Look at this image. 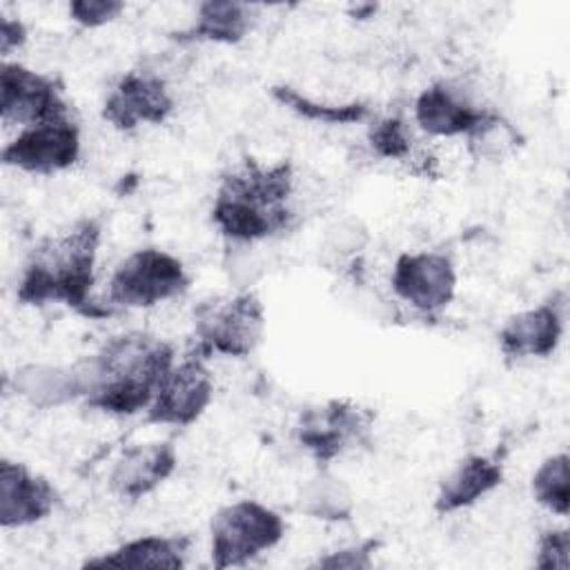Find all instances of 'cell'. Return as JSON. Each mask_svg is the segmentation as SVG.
Segmentation results:
<instances>
[{"instance_id":"6da1fadb","label":"cell","mask_w":570,"mask_h":570,"mask_svg":"<svg viewBox=\"0 0 570 570\" xmlns=\"http://www.w3.org/2000/svg\"><path fill=\"white\" fill-rule=\"evenodd\" d=\"M174 363L176 347L163 336L140 330L114 334L78 363L82 401L89 410L134 416L149 407Z\"/></svg>"},{"instance_id":"7a4b0ae2","label":"cell","mask_w":570,"mask_h":570,"mask_svg":"<svg viewBox=\"0 0 570 570\" xmlns=\"http://www.w3.org/2000/svg\"><path fill=\"white\" fill-rule=\"evenodd\" d=\"M102 243V218L85 216L67 229L45 236L29 252L16 298L22 305H65L82 316H107L94 301L96 261Z\"/></svg>"},{"instance_id":"3957f363","label":"cell","mask_w":570,"mask_h":570,"mask_svg":"<svg viewBox=\"0 0 570 570\" xmlns=\"http://www.w3.org/2000/svg\"><path fill=\"white\" fill-rule=\"evenodd\" d=\"M294 165L247 158L225 171L214 191L209 218L229 240L256 243L294 227Z\"/></svg>"},{"instance_id":"277c9868","label":"cell","mask_w":570,"mask_h":570,"mask_svg":"<svg viewBox=\"0 0 570 570\" xmlns=\"http://www.w3.org/2000/svg\"><path fill=\"white\" fill-rule=\"evenodd\" d=\"M267 327L265 305L254 292L212 296L194 309V347L205 356L245 358L263 343Z\"/></svg>"},{"instance_id":"5b68a950","label":"cell","mask_w":570,"mask_h":570,"mask_svg":"<svg viewBox=\"0 0 570 570\" xmlns=\"http://www.w3.org/2000/svg\"><path fill=\"white\" fill-rule=\"evenodd\" d=\"M285 532L287 523L274 508L254 499L227 503L209 521V561L214 568L245 566L276 548Z\"/></svg>"},{"instance_id":"8992f818","label":"cell","mask_w":570,"mask_h":570,"mask_svg":"<svg viewBox=\"0 0 570 570\" xmlns=\"http://www.w3.org/2000/svg\"><path fill=\"white\" fill-rule=\"evenodd\" d=\"M376 414L352 399H330L305 407L294 423V439L318 468L372 443Z\"/></svg>"},{"instance_id":"52a82bcc","label":"cell","mask_w":570,"mask_h":570,"mask_svg":"<svg viewBox=\"0 0 570 570\" xmlns=\"http://www.w3.org/2000/svg\"><path fill=\"white\" fill-rule=\"evenodd\" d=\"M191 285L183 261L160 247L127 254L109 276L107 301L114 307L149 309L183 296Z\"/></svg>"},{"instance_id":"ba28073f","label":"cell","mask_w":570,"mask_h":570,"mask_svg":"<svg viewBox=\"0 0 570 570\" xmlns=\"http://www.w3.org/2000/svg\"><path fill=\"white\" fill-rule=\"evenodd\" d=\"M82 140L80 127L69 114L29 125L2 147V165L33 176H51L76 165Z\"/></svg>"},{"instance_id":"9c48e42d","label":"cell","mask_w":570,"mask_h":570,"mask_svg":"<svg viewBox=\"0 0 570 570\" xmlns=\"http://www.w3.org/2000/svg\"><path fill=\"white\" fill-rule=\"evenodd\" d=\"M212 401L214 374L207 358L189 350L160 381L149 407L145 410V421L151 425L187 428L207 412Z\"/></svg>"},{"instance_id":"30bf717a","label":"cell","mask_w":570,"mask_h":570,"mask_svg":"<svg viewBox=\"0 0 570 570\" xmlns=\"http://www.w3.org/2000/svg\"><path fill=\"white\" fill-rule=\"evenodd\" d=\"M176 109V98L163 76L136 67L125 71L105 96L100 116L116 131H136L142 125H163Z\"/></svg>"},{"instance_id":"8fae6325","label":"cell","mask_w":570,"mask_h":570,"mask_svg":"<svg viewBox=\"0 0 570 570\" xmlns=\"http://www.w3.org/2000/svg\"><path fill=\"white\" fill-rule=\"evenodd\" d=\"M456 267L445 252L419 249L396 256L390 287L405 305L421 314L445 309L456 296Z\"/></svg>"},{"instance_id":"7c38bea8","label":"cell","mask_w":570,"mask_h":570,"mask_svg":"<svg viewBox=\"0 0 570 570\" xmlns=\"http://www.w3.org/2000/svg\"><path fill=\"white\" fill-rule=\"evenodd\" d=\"M69 114L58 80L22 62L4 60L0 69V118L18 129Z\"/></svg>"},{"instance_id":"4fadbf2b","label":"cell","mask_w":570,"mask_h":570,"mask_svg":"<svg viewBox=\"0 0 570 570\" xmlns=\"http://www.w3.org/2000/svg\"><path fill=\"white\" fill-rule=\"evenodd\" d=\"M566 292H554L543 303L514 312L499 330V350L508 361L548 358L566 330Z\"/></svg>"},{"instance_id":"5bb4252c","label":"cell","mask_w":570,"mask_h":570,"mask_svg":"<svg viewBox=\"0 0 570 570\" xmlns=\"http://www.w3.org/2000/svg\"><path fill=\"white\" fill-rule=\"evenodd\" d=\"M58 501V488L45 474L7 456L0 461V525L4 530L45 521Z\"/></svg>"},{"instance_id":"9a60e30c","label":"cell","mask_w":570,"mask_h":570,"mask_svg":"<svg viewBox=\"0 0 570 570\" xmlns=\"http://www.w3.org/2000/svg\"><path fill=\"white\" fill-rule=\"evenodd\" d=\"M178 468L174 441L136 443L120 452L109 470V490L122 501H140L156 492Z\"/></svg>"},{"instance_id":"2e32d148","label":"cell","mask_w":570,"mask_h":570,"mask_svg":"<svg viewBox=\"0 0 570 570\" xmlns=\"http://www.w3.org/2000/svg\"><path fill=\"white\" fill-rule=\"evenodd\" d=\"M503 459L499 454H465L441 479L432 508L436 514H454L472 508L503 483Z\"/></svg>"},{"instance_id":"e0dca14e","label":"cell","mask_w":570,"mask_h":570,"mask_svg":"<svg viewBox=\"0 0 570 570\" xmlns=\"http://www.w3.org/2000/svg\"><path fill=\"white\" fill-rule=\"evenodd\" d=\"M485 111L445 80L428 85L414 100V122L432 138L468 136Z\"/></svg>"},{"instance_id":"ac0fdd59","label":"cell","mask_w":570,"mask_h":570,"mask_svg":"<svg viewBox=\"0 0 570 570\" xmlns=\"http://www.w3.org/2000/svg\"><path fill=\"white\" fill-rule=\"evenodd\" d=\"M191 552L187 534H140L100 552L82 568H185Z\"/></svg>"},{"instance_id":"d6986e66","label":"cell","mask_w":570,"mask_h":570,"mask_svg":"<svg viewBox=\"0 0 570 570\" xmlns=\"http://www.w3.org/2000/svg\"><path fill=\"white\" fill-rule=\"evenodd\" d=\"M256 11L258 7L249 2H200L196 7L194 22L178 31L174 38L178 42L238 45L254 29L258 18Z\"/></svg>"},{"instance_id":"ffe728a7","label":"cell","mask_w":570,"mask_h":570,"mask_svg":"<svg viewBox=\"0 0 570 570\" xmlns=\"http://www.w3.org/2000/svg\"><path fill=\"white\" fill-rule=\"evenodd\" d=\"M16 392L36 407L62 405L82 399V376L78 363L73 367L24 365L16 372Z\"/></svg>"},{"instance_id":"44dd1931","label":"cell","mask_w":570,"mask_h":570,"mask_svg":"<svg viewBox=\"0 0 570 570\" xmlns=\"http://www.w3.org/2000/svg\"><path fill=\"white\" fill-rule=\"evenodd\" d=\"M269 96L287 107L289 111H294L296 116L305 118V120H314V122H325V125H354V122H363L370 116V105L363 100H350V102H318L305 94H301L298 89L289 87V85H274L269 89Z\"/></svg>"},{"instance_id":"7402d4cb","label":"cell","mask_w":570,"mask_h":570,"mask_svg":"<svg viewBox=\"0 0 570 570\" xmlns=\"http://www.w3.org/2000/svg\"><path fill=\"white\" fill-rule=\"evenodd\" d=\"M532 499L557 517H568L570 505V459L561 450L546 456L530 479Z\"/></svg>"},{"instance_id":"603a6c76","label":"cell","mask_w":570,"mask_h":570,"mask_svg":"<svg viewBox=\"0 0 570 570\" xmlns=\"http://www.w3.org/2000/svg\"><path fill=\"white\" fill-rule=\"evenodd\" d=\"M301 510L323 521H347L354 510L352 492L341 479L321 472L305 485L301 494Z\"/></svg>"},{"instance_id":"cb8c5ba5","label":"cell","mask_w":570,"mask_h":570,"mask_svg":"<svg viewBox=\"0 0 570 570\" xmlns=\"http://www.w3.org/2000/svg\"><path fill=\"white\" fill-rule=\"evenodd\" d=\"M468 151L474 158L483 160H499L505 154L514 149L519 142L517 129L497 111H485V116L479 120V125L465 136Z\"/></svg>"},{"instance_id":"d4e9b609","label":"cell","mask_w":570,"mask_h":570,"mask_svg":"<svg viewBox=\"0 0 570 570\" xmlns=\"http://www.w3.org/2000/svg\"><path fill=\"white\" fill-rule=\"evenodd\" d=\"M367 145L374 156L385 160H405L412 151V131L401 116H385L370 125Z\"/></svg>"},{"instance_id":"484cf974","label":"cell","mask_w":570,"mask_h":570,"mask_svg":"<svg viewBox=\"0 0 570 570\" xmlns=\"http://www.w3.org/2000/svg\"><path fill=\"white\" fill-rule=\"evenodd\" d=\"M383 546V541L379 537H365L356 543L336 548L332 552H325L323 557H318L316 561L309 563V568H330V570H370L374 566V554L379 552V548Z\"/></svg>"},{"instance_id":"4316f807","label":"cell","mask_w":570,"mask_h":570,"mask_svg":"<svg viewBox=\"0 0 570 570\" xmlns=\"http://www.w3.org/2000/svg\"><path fill=\"white\" fill-rule=\"evenodd\" d=\"M570 532L568 528H548L539 534L534 566L541 570H568L570 566Z\"/></svg>"},{"instance_id":"83f0119b","label":"cell","mask_w":570,"mask_h":570,"mask_svg":"<svg viewBox=\"0 0 570 570\" xmlns=\"http://www.w3.org/2000/svg\"><path fill=\"white\" fill-rule=\"evenodd\" d=\"M125 11L120 0H73L67 4L69 20L82 29H98L114 22Z\"/></svg>"},{"instance_id":"f1b7e54d","label":"cell","mask_w":570,"mask_h":570,"mask_svg":"<svg viewBox=\"0 0 570 570\" xmlns=\"http://www.w3.org/2000/svg\"><path fill=\"white\" fill-rule=\"evenodd\" d=\"M27 42V27L20 18L2 16L0 22V53L7 60L16 49H20Z\"/></svg>"}]
</instances>
